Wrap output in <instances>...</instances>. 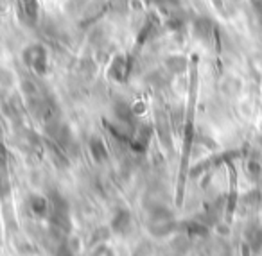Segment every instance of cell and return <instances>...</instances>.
<instances>
[{
  "label": "cell",
  "mask_w": 262,
  "mask_h": 256,
  "mask_svg": "<svg viewBox=\"0 0 262 256\" xmlns=\"http://www.w3.org/2000/svg\"><path fill=\"white\" fill-rule=\"evenodd\" d=\"M129 227H131V215L129 213H127L126 210L117 212L115 217H113V220H112V229L119 235H124V233L129 231Z\"/></svg>",
  "instance_id": "7a4b0ae2"
},
{
  "label": "cell",
  "mask_w": 262,
  "mask_h": 256,
  "mask_svg": "<svg viewBox=\"0 0 262 256\" xmlns=\"http://www.w3.org/2000/svg\"><path fill=\"white\" fill-rule=\"evenodd\" d=\"M94 256H113V252H112V249H108V247H99L97 251L94 252Z\"/></svg>",
  "instance_id": "ba28073f"
},
{
  "label": "cell",
  "mask_w": 262,
  "mask_h": 256,
  "mask_svg": "<svg viewBox=\"0 0 262 256\" xmlns=\"http://www.w3.org/2000/svg\"><path fill=\"white\" fill-rule=\"evenodd\" d=\"M115 115L119 117V120H120V122H124V124H129L131 120H133L131 108L127 104H122V102H119V104L115 106Z\"/></svg>",
  "instance_id": "8992f818"
},
{
  "label": "cell",
  "mask_w": 262,
  "mask_h": 256,
  "mask_svg": "<svg viewBox=\"0 0 262 256\" xmlns=\"http://www.w3.org/2000/svg\"><path fill=\"white\" fill-rule=\"evenodd\" d=\"M29 206L36 215H47L49 202L45 201L43 197H40V195H33V197L29 199Z\"/></svg>",
  "instance_id": "5b68a950"
},
{
  "label": "cell",
  "mask_w": 262,
  "mask_h": 256,
  "mask_svg": "<svg viewBox=\"0 0 262 256\" xmlns=\"http://www.w3.org/2000/svg\"><path fill=\"white\" fill-rule=\"evenodd\" d=\"M90 152L97 161H104L108 158V149H106V145L99 138H92L90 140Z\"/></svg>",
  "instance_id": "3957f363"
},
{
  "label": "cell",
  "mask_w": 262,
  "mask_h": 256,
  "mask_svg": "<svg viewBox=\"0 0 262 256\" xmlns=\"http://www.w3.org/2000/svg\"><path fill=\"white\" fill-rule=\"evenodd\" d=\"M26 61L36 70L38 74L45 72V66H47V54L41 47L33 45L26 51Z\"/></svg>",
  "instance_id": "6da1fadb"
},
{
  "label": "cell",
  "mask_w": 262,
  "mask_h": 256,
  "mask_svg": "<svg viewBox=\"0 0 262 256\" xmlns=\"http://www.w3.org/2000/svg\"><path fill=\"white\" fill-rule=\"evenodd\" d=\"M246 238H248V244L253 251H258L262 247V229L258 227H251V229L246 231Z\"/></svg>",
  "instance_id": "277c9868"
},
{
  "label": "cell",
  "mask_w": 262,
  "mask_h": 256,
  "mask_svg": "<svg viewBox=\"0 0 262 256\" xmlns=\"http://www.w3.org/2000/svg\"><path fill=\"white\" fill-rule=\"evenodd\" d=\"M56 256H74V252L67 244H61L58 249H56Z\"/></svg>",
  "instance_id": "52a82bcc"
}]
</instances>
